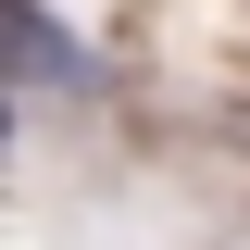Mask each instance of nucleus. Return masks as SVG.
<instances>
[{
  "label": "nucleus",
  "mask_w": 250,
  "mask_h": 250,
  "mask_svg": "<svg viewBox=\"0 0 250 250\" xmlns=\"http://www.w3.org/2000/svg\"><path fill=\"white\" fill-rule=\"evenodd\" d=\"M13 62H25V88H62V75H88V50L38 13V0H13Z\"/></svg>",
  "instance_id": "f257e3e1"
}]
</instances>
